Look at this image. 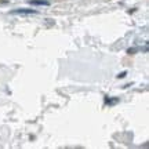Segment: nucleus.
<instances>
[{
	"label": "nucleus",
	"mask_w": 149,
	"mask_h": 149,
	"mask_svg": "<svg viewBox=\"0 0 149 149\" xmlns=\"http://www.w3.org/2000/svg\"><path fill=\"white\" fill-rule=\"evenodd\" d=\"M11 14H19V15H31V14H37L36 10H29V8H17L13 10Z\"/></svg>",
	"instance_id": "f257e3e1"
},
{
	"label": "nucleus",
	"mask_w": 149,
	"mask_h": 149,
	"mask_svg": "<svg viewBox=\"0 0 149 149\" xmlns=\"http://www.w3.org/2000/svg\"><path fill=\"white\" fill-rule=\"evenodd\" d=\"M29 3L32 6H50L47 0H31Z\"/></svg>",
	"instance_id": "f03ea898"
},
{
	"label": "nucleus",
	"mask_w": 149,
	"mask_h": 149,
	"mask_svg": "<svg viewBox=\"0 0 149 149\" xmlns=\"http://www.w3.org/2000/svg\"><path fill=\"white\" fill-rule=\"evenodd\" d=\"M124 76H126V72H123V73H120L119 76H117V77H124Z\"/></svg>",
	"instance_id": "7ed1b4c3"
}]
</instances>
